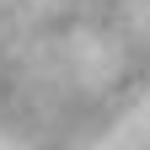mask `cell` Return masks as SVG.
Masks as SVG:
<instances>
[{"instance_id":"cell-1","label":"cell","mask_w":150,"mask_h":150,"mask_svg":"<svg viewBox=\"0 0 150 150\" xmlns=\"http://www.w3.org/2000/svg\"><path fill=\"white\" fill-rule=\"evenodd\" d=\"M150 0H0V91L32 81Z\"/></svg>"}]
</instances>
